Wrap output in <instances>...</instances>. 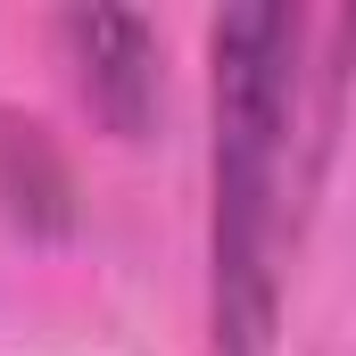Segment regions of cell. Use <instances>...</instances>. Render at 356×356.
Segmentation results:
<instances>
[{"label": "cell", "mask_w": 356, "mask_h": 356, "mask_svg": "<svg viewBox=\"0 0 356 356\" xmlns=\"http://www.w3.org/2000/svg\"><path fill=\"white\" fill-rule=\"evenodd\" d=\"M58 42L75 58L83 99L116 133H141L149 108H158V25L133 17V8H67L58 17Z\"/></svg>", "instance_id": "2"}, {"label": "cell", "mask_w": 356, "mask_h": 356, "mask_svg": "<svg viewBox=\"0 0 356 356\" xmlns=\"http://www.w3.org/2000/svg\"><path fill=\"white\" fill-rule=\"evenodd\" d=\"M356 83V8L257 0L207 25V323L273 356L290 266Z\"/></svg>", "instance_id": "1"}]
</instances>
